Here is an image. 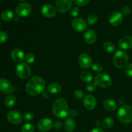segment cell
I'll return each mask as SVG.
<instances>
[{"label": "cell", "mask_w": 132, "mask_h": 132, "mask_svg": "<svg viewBox=\"0 0 132 132\" xmlns=\"http://www.w3.org/2000/svg\"><path fill=\"white\" fill-rule=\"evenodd\" d=\"M54 126V122L50 119L43 118L40 120L37 123L39 130L42 132H46L51 130Z\"/></svg>", "instance_id": "8fae6325"}, {"label": "cell", "mask_w": 132, "mask_h": 132, "mask_svg": "<svg viewBox=\"0 0 132 132\" xmlns=\"http://www.w3.org/2000/svg\"><path fill=\"white\" fill-rule=\"evenodd\" d=\"M122 21H123V15L122 13L119 12H113L110 14L109 17L110 23L114 27L121 24Z\"/></svg>", "instance_id": "9a60e30c"}, {"label": "cell", "mask_w": 132, "mask_h": 132, "mask_svg": "<svg viewBox=\"0 0 132 132\" xmlns=\"http://www.w3.org/2000/svg\"><path fill=\"white\" fill-rule=\"evenodd\" d=\"M16 98L14 95H9L5 99V104L7 107H12L15 104Z\"/></svg>", "instance_id": "d4e9b609"}, {"label": "cell", "mask_w": 132, "mask_h": 132, "mask_svg": "<svg viewBox=\"0 0 132 132\" xmlns=\"http://www.w3.org/2000/svg\"><path fill=\"white\" fill-rule=\"evenodd\" d=\"M6 117L9 122L12 125H18L23 120V116L21 114V113L15 110L9 112Z\"/></svg>", "instance_id": "4fadbf2b"}, {"label": "cell", "mask_w": 132, "mask_h": 132, "mask_svg": "<svg viewBox=\"0 0 132 132\" xmlns=\"http://www.w3.org/2000/svg\"><path fill=\"white\" fill-rule=\"evenodd\" d=\"M73 0H55V8L61 13H65L70 10Z\"/></svg>", "instance_id": "ba28073f"}, {"label": "cell", "mask_w": 132, "mask_h": 132, "mask_svg": "<svg viewBox=\"0 0 132 132\" xmlns=\"http://www.w3.org/2000/svg\"><path fill=\"white\" fill-rule=\"evenodd\" d=\"M46 88V82L42 77L34 76L30 78L26 85V91L31 96H36L42 94Z\"/></svg>", "instance_id": "6da1fadb"}, {"label": "cell", "mask_w": 132, "mask_h": 132, "mask_svg": "<svg viewBox=\"0 0 132 132\" xmlns=\"http://www.w3.org/2000/svg\"><path fill=\"white\" fill-rule=\"evenodd\" d=\"M96 84L94 82H88L86 85V90L90 92H93L96 90Z\"/></svg>", "instance_id": "d6a6232c"}, {"label": "cell", "mask_w": 132, "mask_h": 132, "mask_svg": "<svg viewBox=\"0 0 132 132\" xmlns=\"http://www.w3.org/2000/svg\"><path fill=\"white\" fill-rule=\"evenodd\" d=\"M14 18V12L12 10H5L1 14V18L5 21H9Z\"/></svg>", "instance_id": "603a6c76"}, {"label": "cell", "mask_w": 132, "mask_h": 132, "mask_svg": "<svg viewBox=\"0 0 132 132\" xmlns=\"http://www.w3.org/2000/svg\"><path fill=\"white\" fill-rule=\"evenodd\" d=\"M94 82L97 86L103 88L110 87L112 84V79L109 75L104 73H99L95 76Z\"/></svg>", "instance_id": "5b68a950"}, {"label": "cell", "mask_w": 132, "mask_h": 132, "mask_svg": "<svg viewBox=\"0 0 132 132\" xmlns=\"http://www.w3.org/2000/svg\"><path fill=\"white\" fill-rule=\"evenodd\" d=\"M52 113L57 118H65L69 113L67 101L63 98H59L54 101L52 105Z\"/></svg>", "instance_id": "7a4b0ae2"}, {"label": "cell", "mask_w": 132, "mask_h": 132, "mask_svg": "<svg viewBox=\"0 0 132 132\" xmlns=\"http://www.w3.org/2000/svg\"><path fill=\"white\" fill-rule=\"evenodd\" d=\"M95 125H96L97 127L99 128V126H100L101 125H102V122H101L100 121H97L96 122V123H95Z\"/></svg>", "instance_id": "ee69618b"}, {"label": "cell", "mask_w": 132, "mask_h": 132, "mask_svg": "<svg viewBox=\"0 0 132 132\" xmlns=\"http://www.w3.org/2000/svg\"><path fill=\"white\" fill-rule=\"evenodd\" d=\"M73 97H74L76 99H79V100H81V99H83L84 98L83 92L81 91V90H75L74 92H73Z\"/></svg>", "instance_id": "4dcf8cb0"}, {"label": "cell", "mask_w": 132, "mask_h": 132, "mask_svg": "<svg viewBox=\"0 0 132 132\" xmlns=\"http://www.w3.org/2000/svg\"><path fill=\"white\" fill-rule=\"evenodd\" d=\"M10 56H11V58L12 59V60L14 61L17 62V63H21L25 58L24 52L18 48L14 49L11 52Z\"/></svg>", "instance_id": "ac0fdd59"}, {"label": "cell", "mask_w": 132, "mask_h": 132, "mask_svg": "<svg viewBox=\"0 0 132 132\" xmlns=\"http://www.w3.org/2000/svg\"><path fill=\"white\" fill-rule=\"evenodd\" d=\"M90 1V0H74L76 4L78 6H85L87 5Z\"/></svg>", "instance_id": "f35d334b"}, {"label": "cell", "mask_w": 132, "mask_h": 132, "mask_svg": "<svg viewBox=\"0 0 132 132\" xmlns=\"http://www.w3.org/2000/svg\"><path fill=\"white\" fill-rule=\"evenodd\" d=\"M14 91L11 82L5 79H0V92L5 94H10Z\"/></svg>", "instance_id": "5bb4252c"}, {"label": "cell", "mask_w": 132, "mask_h": 132, "mask_svg": "<svg viewBox=\"0 0 132 132\" xmlns=\"http://www.w3.org/2000/svg\"><path fill=\"white\" fill-rule=\"evenodd\" d=\"M32 12V6L27 3H22L17 6L15 13L21 18H24L29 15Z\"/></svg>", "instance_id": "52a82bcc"}, {"label": "cell", "mask_w": 132, "mask_h": 132, "mask_svg": "<svg viewBox=\"0 0 132 132\" xmlns=\"http://www.w3.org/2000/svg\"><path fill=\"white\" fill-rule=\"evenodd\" d=\"M35 59H36V56H35L34 54L33 53H28V54H27L25 56V61L27 64H32L34 62Z\"/></svg>", "instance_id": "f546056e"}, {"label": "cell", "mask_w": 132, "mask_h": 132, "mask_svg": "<svg viewBox=\"0 0 132 132\" xmlns=\"http://www.w3.org/2000/svg\"><path fill=\"white\" fill-rule=\"evenodd\" d=\"M90 132H104L102 129L99 128H94L93 130H92Z\"/></svg>", "instance_id": "b9f144b4"}, {"label": "cell", "mask_w": 132, "mask_h": 132, "mask_svg": "<svg viewBox=\"0 0 132 132\" xmlns=\"http://www.w3.org/2000/svg\"><path fill=\"white\" fill-rule=\"evenodd\" d=\"M83 104L86 109L88 110H92L96 107V99L93 95H87L84 97Z\"/></svg>", "instance_id": "2e32d148"}, {"label": "cell", "mask_w": 132, "mask_h": 132, "mask_svg": "<svg viewBox=\"0 0 132 132\" xmlns=\"http://www.w3.org/2000/svg\"><path fill=\"white\" fill-rule=\"evenodd\" d=\"M0 28H1V23H0Z\"/></svg>", "instance_id": "bcb514c9"}, {"label": "cell", "mask_w": 132, "mask_h": 132, "mask_svg": "<svg viewBox=\"0 0 132 132\" xmlns=\"http://www.w3.org/2000/svg\"><path fill=\"white\" fill-rule=\"evenodd\" d=\"M103 48L105 50L106 52L112 53L116 50V46L113 43L110 42V41H108L106 42L103 45Z\"/></svg>", "instance_id": "4316f807"}, {"label": "cell", "mask_w": 132, "mask_h": 132, "mask_svg": "<svg viewBox=\"0 0 132 132\" xmlns=\"http://www.w3.org/2000/svg\"><path fill=\"white\" fill-rule=\"evenodd\" d=\"M62 90L61 86L58 83H51L47 86V92L52 94H57L61 92Z\"/></svg>", "instance_id": "7402d4cb"}, {"label": "cell", "mask_w": 132, "mask_h": 132, "mask_svg": "<svg viewBox=\"0 0 132 132\" xmlns=\"http://www.w3.org/2000/svg\"><path fill=\"white\" fill-rule=\"evenodd\" d=\"M121 13L122 14V15H128L131 13V9L128 6H124L121 9Z\"/></svg>", "instance_id": "8d00e7d4"}, {"label": "cell", "mask_w": 132, "mask_h": 132, "mask_svg": "<svg viewBox=\"0 0 132 132\" xmlns=\"http://www.w3.org/2000/svg\"><path fill=\"white\" fill-rule=\"evenodd\" d=\"M15 73L20 79H27L31 75V68L27 63H20L15 68Z\"/></svg>", "instance_id": "8992f818"}, {"label": "cell", "mask_w": 132, "mask_h": 132, "mask_svg": "<svg viewBox=\"0 0 132 132\" xmlns=\"http://www.w3.org/2000/svg\"><path fill=\"white\" fill-rule=\"evenodd\" d=\"M125 73L129 77H132V63H129L125 67Z\"/></svg>", "instance_id": "1f68e13d"}, {"label": "cell", "mask_w": 132, "mask_h": 132, "mask_svg": "<svg viewBox=\"0 0 132 132\" xmlns=\"http://www.w3.org/2000/svg\"><path fill=\"white\" fill-rule=\"evenodd\" d=\"M41 12L44 17L47 18H54L56 15L57 9L53 5L46 4L41 8Z\"/></svg>", "instance_id": "7c38bea8"}, {"label": "cell", "mask_w": 132, "mask_h": 132, "mask_svg": "<svg viewBox=\"0 0 132 132\" xmlns=\"http://www.w3.org/2000/svg\"><path fill=\"white\" fill-rule=\"evenodd\" d=\"M53 127L55 128V129L59 130V129L62 128V127H63V124H62V122L61 121H57L54 122V126Z\"/></svg>", "instance_id": "ab89813d"}, {"label": "cell", "mask_w": 132, "mask_h": 132, "mask_svg": "<svg viewBox=\"0 0 132 132\" xmlns=\"http://www.w3.org/2000/svg\"><path fill=\"white\" fill-rule=\"evenodd\" d=\"M92 69L95 72H101L103 70V67L99 63H96L93 64L92 67Z\"/></svg>", "instance_id": "836d02e7"}, {"label": "cell", "mask_w": 132, "mask_h": 132, "mask_svg": "<svg viewBox=\"0 0 132 132\" xmlns=\"http://www.w3.org/2000/svg\"><path fill=\"white\" fill-rule=\"evenodd\" d=\"M19 1H25V0H19Z\"/></svg>", "instance_id": "f6af8a7d"}, {"label": "cell", "mask_w": 132, "mask_h": 132, "mask_svg": "<svg viewBox=\"0 0 132 132\" xmlns=\"http://www.w3.org/2000/svg\"><path fill=\"white\" fill-rule=\"evenodd\" d=\"M42 95L44 98H48L49 97V94L48 92H45L44 91L42 93Z\"/></svg>", "instance_id": "7bdbcfd3"}, {"label": "cell", "mask_w": 132, "mask_h": 132, "mask_svg": "<svg viewBox=\"0 0 132 132\" xmlns=\"http://www.w3.org/2000/svg\"><path fill=\"white\" fill-rule=\"evenodd\" d=\"M117 117L122 123H132V106H122L117 112Z\"/></svg>", "instance_id": "3957f363"}, {"label": "cell", "mask_w": 132, "mask_h": 132, "mask_svg": "<svg viewBox=\"0 0 132 132\" xmlns=\"http://www.w3.org/2000/svg\"><path fill=\"white\" fill-rule=\"evenodd\" d=\"M79 66L83 69H88L92 67L93 61L91 57L87 54H82L79 57Z\"/></svg>", "instance_id": "9c48e42d"}, {"label": "cell", "mask_w": 132, "mask_h": 132, "mask_svg": "<svg viewBox=\"0 0 132 132\" xmlns=\"http://www.w3.org/2000/svg\"><path fill=\"white\" fill-rule=\"evenodd\" d=\"M72 27L75 31L82 32L87 28V23L82 18H76L72 21Z\"/></svg>", "instance_id": "30bf717a"}, {"label": "cell", "mask_w": 132, "mask_h": 132, "mask_svg": "<svg viewBox=\"0 0 132 132\" xmlns=\"http://www.w3.org/2000/svg\"><path fill=\"white\" fill-rule=\"evenodd\" d=\"M8 34L5 32L0 31V43H3L7 41Z\"/></svg>", "instance_id": "e575fe53"}, {"label": "cell", "mask_w": 132, "mask_h": 132, "mask_svg": "<svg viewBox=\"0 0 132 132\" xmlns=\"http://www.w3.org/2000/svg\"><path fill=\"white\" fill-rule=\"evenodd\" d=\"M97 21V16L95 14H92L88 16L87 18V23H88L90 25H93V24H95Z\"/></svg>", "instance_id": "f1b7e54d"}, {"label": "cell", "mask_w": 132, "mask_h": 132, "mask_svg": "<svg viewBox=\"0 0 132 132\" xmlns=\"http://www.w3.org/2000/svg\"><path fill=\"white\" fill-rule=\"evenodd\" d=\"M118 45L122 50H129L132 48V37L126 36L121 37L119 39Z\"/></svg>", "instance_id": "e0dca14e"}, {"label": "cell", "mask_w": 132, "mask_h": 132, "mask_svg": "<svg viewBox=\"0 0 132 132\" xmlns=\"http://www.w3.org/2000/svg\"><path fill=\"white\" fill-rule=\"evenodd\" d=\"M97 36L96 32L93 30H88L84 35V39L88 44H93L96 41Z\"/></svg>", "instance_id": "d6986e66"}, {"label": "cell", "mask_w": 132, "mask_h": 132, "mask_svg": "<svg viewBox=\"0 0 132 132\" xmlns=\"http://www.w3.org/2000/svg\"><path fill=\"white\" fill-rule=\"evenodd\" d=\"M68 115L70 116V117H76L78 115V112L76 110H71L69 111Z\"/></svg>", "instance_id": "60d3db41"}, {"label": "cell", "mask_w": 132, "mask_h": 132, "mask_svg": "<svg viewBox=\"0 0 132 132\" xmlns=\"http://www.w3.org/2000/svg\"><path fill=\"white\" fill-rule=\"evenodd\" d=\"M23 118L27 121H32V120H33V119H34V115L32 114V113H30V112H27V113H24V114L23 115Z\"/></svg>", "instance_id": "74e56055"}, {"label": "cell", "mask_w": 132, "mask_h": 132, "mask_svg": "<svg viewBox=\"0 0 132 132\" xmlns=\"http://www.w3.org/2000/svg\"><path fill=\"white\" fill-rule=\"evenodd\" d=\"M104 108L108 111H114L117 110V104L114 100L110 99H106L103 103Z\"/></svg>", "instance_id": "ffe728a7"}, {"label": "cell", "mask_w": 132, "mask_h": 132, "mask_svg": "<svg viewBox=\"0 0 132 132\" xmlns=\"http://www.w3.org/2000/svg\"><path fill=\"white\" fill-rule=\"evenodd\" d=\"M113 122L114 121H113V119H112L111 117H106L103 121L101 126H103V128L109 129L113 126Z\"/></svg>", "instance_id": "484cf974"}, {"label": "cell", "mask_w": 132, "mask_h": 132, "mask_svg": "<svg viewBox=\"0 0 132 132\" xmlns=\"http://www.w3.org/2000/svg\"><path fill=\"white\" fill-rule=\"evenodd\" d=\"M129 57L127 53L123 50H118L114 54L113 63L117 68H122L128 64Z\"/></svg>", "instance_id": "277c9868"}, {"label": "cell", "mask_w": 132, "mask_h": 132, "mask_svg": "<svg viewBox=\"0 0 132 132\" xmlns=\"http://www.w3.org/2000/svg\"><path fill=\"white\" fill-rule=\"evenodd\" d=\"M80 78L84 82L88 83V82H92V74L90 72H87V71H82L80 73Z\"/></svg>", "instance_id": "cb8c5ba5"}, {"label": "cell", "mask_w": 132, "mask_h": 132, "mask_svg": "<svg viewBox=\"0 0 132 132\" xmlns=\"http://www.w3.org/2000/svg\"><path fill=\"white\" fill-rule=\"evenodd\" d=\"M64 129L68 132H72L76 128V122L72 117H68L64 123Z\"/></svg>", "instance_id": "44dd1931"}, {"label": "cell", "mask_w": 132, "mask_h": 132, "mask_svg": "<svg viewBox=\"0 0 132 132\" xmlns=\"http://www.w3.org/2000/svg\"><path fill=\"white\" fill-rule=\"evenodd\" d=\"M79 14V9L77 7H73L70 11V15L73 18H76Z\"/></svg>", "instance_id": "d590c367"}, {"label": "cell", "mask_w": 132, "mask_h": 132, "mask_svg": "<svg viewBox=\"0 0 132 132\" xmlns=\"http://www.w3.org/2000/svg\"><path fill=\"white\" fill-rule=\"evenodd\" d=\"M35 127L33 124L27 123L24 125L22 127V132H34Z\"/></svg>", "instance_id": "83f0119b"}]
</instances>
